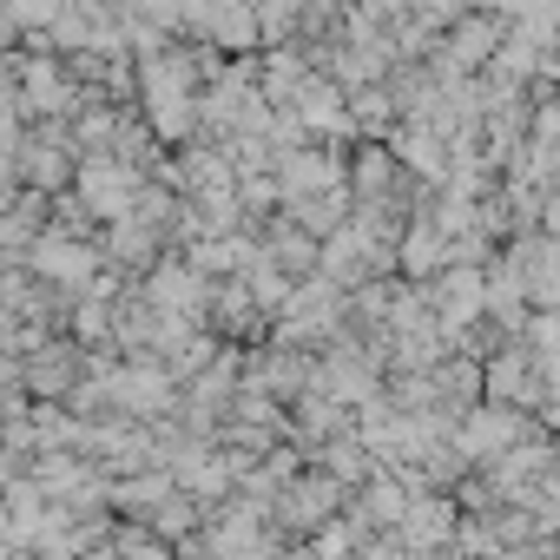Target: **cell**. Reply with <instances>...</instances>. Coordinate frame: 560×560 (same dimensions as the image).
Wrapping results in <instances>:
<instances>
[{"mask_svg": "<svg viewBox=\"0 0 560 560\" xmlns=\"http://www.w3.org/2000/svg\"><path fill=\"white\" fill-rule=\"evenodd\" d=\"M40 264H47L54 277H80V264H86V257H80V250H67V244H47V250H40Z\"/></svg>", "mask_w": 560, "mask_h": 560, "instance_id": "1", "label": "cell"}, {"mask_svg": "<svg viewBox=\"0 0 560 560\" xmlns=\"http://www.w3.org/2000/svg\"><path fill=\"white\" fill-rule=\"evenodd\" d=\"M0 119H8V93H0Z\"/></svg>", "mask_w": 560, "mask_h": 560, "instance_id": "2", "label": "cell"}]
</instances>
